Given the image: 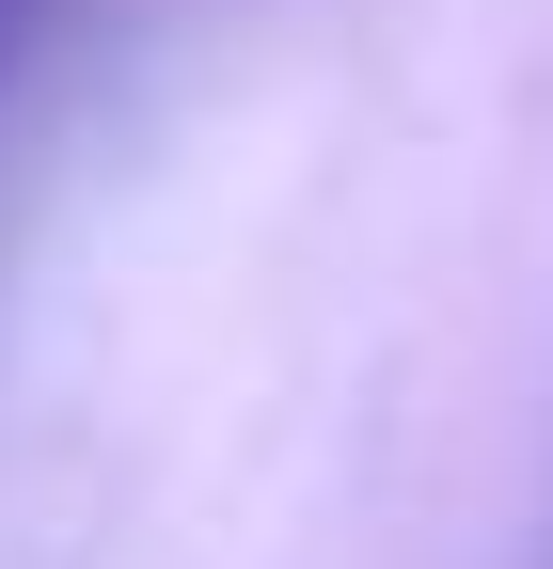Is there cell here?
Segmentation results:
<instances>
[{
  "instance_id": "cell-1",
  "label": "cell",
  "mask_w": 553,
  "mask_h": 569,
  "mask_svg": "<svg viewBox=\"0 0 553 569\" xmlns=\"http://www.w3.org/2000/svg\"><path fill=\"white\" fill-rule=\"evenodd\" d=\"M32 32H48V0H0V80L32 63Z\"/></svg>"
}]
</instances>
